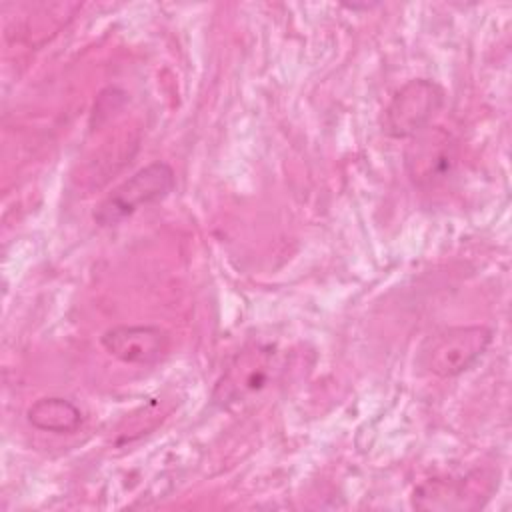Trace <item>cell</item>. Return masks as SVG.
I'll use <instances>...</instances> for the list:
<instances>
[{
  "instance_id": "cell-1",
  "label": "cell",
  "mask_w": 512,
  "mask_h": 512,
  "mask_svg": "<svg viewBox=\"0 0 512 512\" xmlns=\"http://www.w3.org/2000/svg\"><path fill=\"white\" fill-rule=\"evenodd\" d=\"M176 184V176L170 164L150 162L134 172L128 180L116 186L94 210V220L100 226H116L132 216L142 206L164 200Z\"/></svg>"
},
{
  "instance_id": "cell-2",
  "label": "cell",
  "mask_w": 512,
  "mask_h": 512,
  "mask_svg": "<svg viewBox=\"0 0 512 512\" xmlns=\"http://www.w3.org/2000/svg\"><path fill=\"white\" fill-rule=\"evenodd\" d=\"M492 342V330L486 326H452L436 332L422 348V366L440 376L452 378L472 368Z\"/></svg>"
},
{
  "instance_id": "cell-3",
  "label": "cell",
  "mask_w": 512,
  "mask_h": 512,
  "mask_svg": "<svg viewBox=\"0 0 512 512\" xmlns=\"http://www.w3.org/2000/svg\"><path fill=\"white\" fill-rule=\"evenodd\" d=\"M442 106V86L434 80L414 78L406 82L384 108L382 130L390 138H412L430 126Z\"/></svg>"
},
{
  "instance_id": "cell-4",
  "label": "cell",
  "mask_w": 512,
  "mask_h": 512,
  "mask_svg": "<svg viewBox=\"0 0 512 512\" xmlns=\"http://www.w3.org/2000/svg\"><path fill=\"white\" fill-rule=\"evenodd\" d=\"M274 352L268 346H252L242 350L226 368L214 388V402L228 406L240 402L268 384Z\"/></svg>"
},
{
  "instance_id": "cell-5",
  "label": "cell",
  "mask_w": 512,
  "mask_h": 512,
  "mask_svg": "<svg viewBox=\"0 0 512 512\" xmlns=\"http://www.w3.org/2000/svg\"><path fill=\"white\" fill-rule=\"evenodd\" d=\"M104 350L124 364L148 366L160 362L170 350V336L160 326L122 324L102 334Z\"/></svg>"
},
{
  "instance_id": "cell-6",
  "label": "cell",
  "mask_w": 512,
  "mask_h": 512,
  "mask_svg": "<svg viewBox=\"0 0 512 512\" xmlns=\"http://www.w3.org/2000/svg\"><path fill=\"white\" fill-rule=\"evenodd\" d=\"M454 160V144L440 128H424L410 138V144L404 150L406 170L418 186L434 184L448 176Z\"/></svg>"
},
{
  "instance_id": "cell-7",
  "label": "cell",
  "mask_w": 512,
  "mask_h": 512,
  "mask_svg": "<svg viewBox=\"0 0 512 512\" xmlns=\"http://www.w3.org/2000/svg\"><path fill=\"white\" fill-rule=\"evenodd\" d=\"M478 478H482V474H476L474 478H466V480H458V482H454V480H430L414 492V506L422 508V510L470 508V504H468L470 496H466V494H474L478 498H482V494H484L482 488L480 490L474 488Z\"/></svg>"
},
{
  "instance_id": "cell-8",
  "label": "cell",
  "mask_w": 512,
  "mask_h": 512,
  "mask_svg": "<svg viewBox=\"0 0 512 512\" xmlns=\"http://www.w3.org/2000/svg\"><path fill=\"white\" fill-rule=\"evenodd\" d=\"M28 422L42 432L70 434L80 428L82 412L74 402L66 398L46 396L28 408Z\"/></svg>"
}]
</instances>
